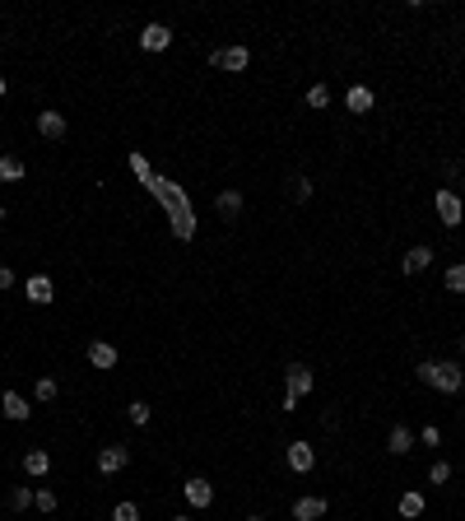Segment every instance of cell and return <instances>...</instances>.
I'll return each instance as SVG.
<instances>
[{
  "mask_svg": "<svg viewBox=\"0 0 465 521\" xmlns=\"http://www.w3.org/2000/svg\"><path fill=\"white\" fill-rule=\"evenodd\" d=\"M149 191H154V196L167 205V214H172V228H177V238H196V219H191V210H187V200H182V191L172 187L167 177H154V182H149Z\"/></svg>",
  "mask_w": 465,
  "mask_h": 521,
  "instance_id": "6da1fadb",
  "label": "cell"
},
{
  "mask_svg": "<svg viewBox=\"0 0 465 521\" xmlns=\"http://www.w3.org/2000/svg\"><path fill=\"white\" fill-rule=\"evenodd\" d=\"M419 382L432 391H447V396H456V391L465 387V373L456 363H437V358H423L419 363Z\"/></svg>",
  "mask_w": 465,
  "mask_h": 521,
  "instance_id": "7a4b0ae2",
  "label": "cell"
},
{
  "mask_svg": "<svg viewBox=\"0 0 465 521\" xmlns=\"http://www.w3.org/2000/svg\"><path fill=\"white\" fill-rule=\"evenodd\" d=\"M284 382H288V396L302 400V396L312 391V382H317V377H312V368H307V363H288V368H284Z\"/></svg>",
  "mask_w": 465,
  "mask_h": 521,
  "instance_id": "3957f363",
  "label": "cell"
},
{
  "mask_svg": "<svg viewBox=\"0 0 465 521\" xmlns=\"http://www.w3.org/2000/svg\"><path fill=\"white\" fill-rule=\"evenodd\" d=\"M461 196H456V191L452 187H442V191H437V219H442L447 223V228H456V223H461Z\"/></svg>",
  "mask_w": 465,
  "mask_h": 521,
  "instance_id": "277c9868",
  "label": "cell"
},
{
  "mask_svg": "<svg viewBox=\"0 0 465 521\" xmlns=\"http://www.w3.org/2000/svg\"><path fill=\"white\" fill-rule=\"evenodd\" d=\"M167 42H172V28H167V23H144V33H140L144 52H167Z\"/></svg>",
  "mask_w": 465,
  "mask_h": 521,
  "instance_id": "5b68a950",
  "label": "cell"
},
{
  "mask_svg": "<svg viewBox=\"0 0 465 521\" xmlns=\"http://www.w3.org/2000/svg\"><path fill=\"white\" fill-rule=\"evenodd\" d=\"M182 493H187V503L191 508H210L214 503V488H210V479H187V484H182Z\"/></svg>",
  "mask_w": 465,
  "mask_h": 521,
  "instance_id": "8992f818",
  "label": "cell"
},
{
  "mask_svg": "<svg viewBox=\"0 0 465 521\" xmlns=\"http://www.w3.org/2000/svg\"><path fill=\"white\" fill-rule=\"evenodd\" d=\"M247 61H252L247 47H228V52H214L210 56V66H219V70H247Z\"/></svg>",
  "mask_w": 465,
  "mask_h": 521,
  "instance_id": "52a82bcc",
  "label": "cell"
},
{
  "mask_svg": "<svg viewBox=\"0 0 465 521\" xmlns=\"http://www.w3.org/2000/svg\"><path fill=\"white\" fill-rule=\"evenodd\" d=\"M288 466L298 470V475H307V470L317 466V447H307V443H288Z\"/></svg>",
  "mask_w": 465,
  "mask_h": 521,
  "instance_id": "ba28073f",
  "label": "cell"
},
{
  "mask_svg": "<svg viewBox=\"0 0 465 521\" xmlns=\"http://www.w3.org/2000/svg\"><path fill=\"white\" fill-rule=\"evenodd\" d=\"M126 461H131V452H126V447H102V452H98V470H102V475H117V470H126Z\"/></svg>",
  "mask_w": 465,
  "mask_h": 521,
  "instance_id": "9c48e42d",
  "label": "cell"
},
{
  "mask_svg": "<svg viewBox=\"0 0 465 521\" xmlns=\"http://www.w3.org/2000/svg\"><path fill=\"white\" fill-rule=\"evenodd\" d=\"M428 261H432V247H410L405 261H400V270H405V275H419V270H428Z\"/></svg>",
  "mask_w": 465,
  "mask_h": 521,
  "instance_id": "30bf717a",
  "label": "cell"
},
{
  "mask_svg": "<svg viewBox=\"0 0 465 521\" xmlns=\"http://www.w3.org/2000/svg\"><path fill=\"white\" fill-rule=\"evenodd\" d=\"M410 447H414V433L405 428V423H396V428L387 433V452H391V456H405Z\"/></svg>",
  "mask_w": 465,
  "mask_h": 521,
  "instance_id": "8fae6325",
  "label": "cell"
},
{
  "mask_svg": "<svg viewBox=\"0 0 465 521\" xmlns=\"http://www.w3.org/2000/svg\"><path fill=\"white\" fill-rule=\"evenodd\" d=\"M37 131H42L47 140H61V135H66V117H61V112H37Z\"/></svg>",
  "mask_w": 465,
  "mask_h": 521,
  "instance_id": "7c38bea8",
  "label": "cell"
},
{
  "mask_svg": "<svg viewBox=\"0 0 465 521\" xmlns=\"http://www.w3.org/2000/svg\"><path fill=\"white\" fill-rule=\"evenodd\" d=\"M0 410L10 414L14 423H23L28 414H33V410H28V400H23V396H14V391H5V396H0Z\"/></svg>",
  "mask_w": 465,
  "mask_h": 521,
  "instance_id": "4fadbf2b",
  "label": "cell"
},
{
  "mask_svg": "<svg viewBox=\"0 0 465 521\" xmlns=\"http://www.w3.org/2000/svg\"><path fill=\"white\" fill-rule=\"evenodd\" d=\"M214 210H219L223 219H237V214H242V191H219Z\"/></svg>",
  "mask_w": 465,
  "mask_h": 521,
  "instance_id": "5bb4252c",
  "label": "cell"
},
{
  "mask_svg": "<svg viewBox=\"0 0 465 521\" xmlns=\"http://www.w3.org/2000/svg\"><path fill=\"white\" fill-rule=\"evenodd\" d=\"M89 363L93 368H117V349H112L107 340H93L89 344Z\"/></svg>",
  "mask_w": 465,
  "mask_h": 521,
  "instance_id": "9a60e30c",
  "label": "cell"
},
{
  "mask_svg": "<svg viewBox=\"0 0 465 521\" xmlns=\"http://www.w3.org/2000/svg\"><path fill=\"white\" fill-rule=\"evenodd\" d=\"M293 517H298V521L326 517V498H298V503H293Z\"/></svg>",
  "mask_w": 465,
  "mask_h": 521,
  "instance_id": "2e32d148",
  "label": "cell"
},
{
  "mask_svg": "<svg viewBox=\"0 0 465 521\" xmlns=\"http://www.w3.org/2000/svg\"><path fill=\"white\" fill-rule=\"evenodd\" d=\"M28 298H33V303H52V298H56L52 279H47V275H33V279H28Z\"/></svg>",
  "mask_w": 465,
  "mask_h": 521,
  "instance_id": "e0dca14e",
  "label": "cell"
},
{
  "mask_svg": "<svg viewBox=\"0 0 465 521\" xmlns=\"http://www.w3.org/2000/svg\"><path fill=\"white\" fill-rule=\"evenodd\" d=\"M23 470H28V475H47V470H52V456H47L42 447H33V452L23 456Z\"/></svg>",
  "mask_w": 465,
  "mask_h": 521,
  "instance_id": "ac0fdd59",
  "label": "cell"
},
{
  "mask_svg": "<svg viewBox=\"0 0 465 521\" xmlns=\"http://www.w3.org/2000/svg\"><path fill=\"white\" fill-rule=\"evenodd\" d=\"M400 517H423V493H419V488L400 493Z\"/></svg>",
  "mask_w": 465,
  "mask_h": 521,
  "instance_id": "d6986e66",
  "label": "cell"
},
{
  "mask_svg": "<svg viewBox=\"0 0 465 521\" xmlns=\"http://www.w3.org/2000/svg\"><path fill=\"white\" fill-rule=\"evenodd\" d=\"M19 177H23V158L5 154V158H0V182H19Z\"/></svg>",
  "mask_w": 465,
  "mask_h": 521,
  "instance_id": "ffe728a7",
  "label": "cell"
},
{
  "mask_svg": "<svg viewBox=\"0 0 465 521\" xmlns=\"http://www.w3.org/2000/svg\"><path fill=\"white\" fill-rule=\"evenodd\" d=\"M344 103H349V112H367V107H372V93H367L363 84H358V89L344 93Z\"/></svg>",
  "mask_w": 465,
  "mask_h": 521,
  "instance_id": "44dd1931",
  "label": "cell"
},
{
  "mask_svg": "<svg viewBox=\"0 0 465 521\" xmlns=\"http://www.w3.org/2000/svg\"><path fill=\"white\" fill-rule=\"evenodd\" d=\"M10 508H14V512H23V508H33V488H23V484H14V488H10Z\"/></svg>",
  "mask_w": 465,
  "mask_h": 521,
  "instance_id": "7402d4cb",
  "label": "cell"
},
{
  "mask_svg": "<svg viewBox=\"0 0 465 521\" xmlns=\"http://www.w3.org/2000/svg\"><path fill=\"white\" fill-rule=\"evenodd\" d=\"M447 288H452V293H465V261H456V266L447 270Z\"/></svg>",
  "mask_w": 465,
  "mask_h": 521,
  "instance_id": "603a6c76",
  "label": "cell"
},
{
  "mask_svg": "<svg viewBox=\"0 0 465 521\" xmlns=\"http://www.w3.org/2000/svg\"><path fill=\"white\" fill-rule=\"evenodd\" d=\"M326 103H331V89H326V84H312V89H307V107H326Z\"/></svg>",
  "mask_w": 465,
  "mask_h": 521,
  "instance_id": "cb8c5ba5",
  "label": "cell"
},
{
  "mask_svg": "<svg viewBox=\"0 0 465 521\" xmlns=\"http://www.w3.org/2000/svg\"><path fill=\"white\" fill-rule=\"evenodd\" d=\"M112 521H140V508H135V503H117V508H112Z\"/></svg>",
  "mask_w": 465,
  "mask_h": 521,
  "instance_id": "d4e9b609",
  "label": "cell"
},
{
  "mask_svg": "<svg viewBox=\"0 0 465 521\" xmlns=\"http://www.w3.org/2000/svg\"><path fill=\"white\" fill-rule=\"evenodd\" d=\"M33 503H37L42 512H56V503H61V498H56L52 488H37V493H33Z\"/></svg>",
  "mask_w": 465,
  "mask_h": 521,
  "instance_id": "484cf974",
  "label": "cell"
},
{
  "mask_svg": "<svg viewBox=\"0 0 465 521\" xmlns=\"http://www.w3.org/2000/svg\"><path fill=\"white\" fill-rule=\"evenodd\" d=\"M56 377H37V400H56Z\"/></svg>",
  "mask_w": 465,
  "mask_h": 521,
  "instance_id": "4316f807",
  "label": "cell"
},
{
  "mask_svg": "<svg viewBox=\"0 0 465 521\" xmlns=\"http://www.w3.org/2000/svg\"><path fill=\"white\" fill-rule=\"evenodd\" d=\"M428 479H432V484H447V479H452V466H447V461H437V466L428 470Z\"/></svg>",
  "mask_w": 465,
  "mask_h": 521,
  "instance_id": "83f0119b",
  "label": "cell"
},
{
  "mask_svg": "<svg viewBox=\"0 0 465 521\" xmlns=\"http://www.w3.org/2000/svg\"><path fill=\"white\" fill-rule=\"evenodd\" d=\"M131 423H149V405L144 400H131Z\"/></svg>",
  "mask_w": 465,
  "mask_h": 521,
  "instance_id": "f1b7e54d",
  "label": "cell"
},
{
  "mask_svg": "<svg viewBox=\"0 0 465 521\" xmlns=\"http://www.w3.org/2000/svg\"><path fill=\"white\" fill-rule=\"evenodd\" d=\"M307 196H312V182L298 177V182H293V200H307Z\"/></svg>",
  "mask_w": 465,
  "mask_h": 521,
  "instance_id": "f546056e",
  "label": "cell"
},
{
  "mask_svg": "<svg viewBox=\"0 0 465 521\" xmlns=\"http://www.w3.org/2000/svg\"><path fill=\"white\" fill-rule=\"evenodd\" d=\"M10 284H14V270H10V266H0V288H10Z\"/></svg>",
  "mask_w": 465,
  "mask_h": 521,
  "instance_id": "4dcf8cb0",
  "label": "cell"
},
{
  "mask_svg": "<svg viewBox=\"0 0 465 521\" xmlns=\"http://www.w3.org/2000/svg\"><path fill=\"white\" fill-rule=\"evenodd\" d=\"M0 93H5V75H0Z\"/></svg>",
  "mask_w": 465,
  "mask_h": 521,
  "instance_id": "1f68e13d",
  "label": "cell"
},
{
  "mask_svg": "<svg viewBox=\"0 0 465 521\" xmlns=\"http://www.w3.org/2000/svg\"><path fill=\"white\" fill-rule=\"evenodd\" d=\"M247 521H266V517H247Z\"/></svg>",
  "mask_w": 465,
  "mask_h": 521,
  "instance_id": "d6a6232c",
  "label": "cell"
},
{
  "mask_svg": "<svg viewBox=\"0 0 465 521\" xmlns=\"http://www.w3.org/2000/svg\"><path fill=\"white\" fill-rule=\"evenodd\" d=\"M172 521H191V517H172Z\"/></svg>",
  "mask_w": 465,
  "mask_h": 521,
  "instance_id": "836d02e7",
  "label": "cell"
},
{
  "mask_svg": "<svg viewBox=\"0 0 465 521\" xmlns=\"http://www.w3.org/2000/svg\"><path fill=\"white\" fill-rule=\"evenodd\" d=\"M0 219H5V205H0Z\"/></svg>",
  "mask_w": 465,
  "mask_h": 521,
  "instance_id": "e575fe53",
  "label": "cell"
},
{
  "mask_svg": "<svg viewBox=\"0 0 465 521\" xmlns=\"http://www.w3.org/2000/svg\"><path fill=\"white\" fill-rule=\"evenodd\" d=\"M461 349H465V340H461Z\"/></svg>",
  "mask_w": 465,
  "mask_h": 521,
  "instance_id": "d590c367",
  "label": "cell"
}]
</instances>
